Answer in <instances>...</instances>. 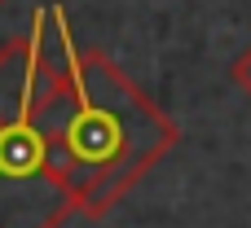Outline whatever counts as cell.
Here are the masks:
<instances>
[{
    "instance_id": "obj_1",
    "label": "cell",
    "mask_w": 251,
    "mask_h": 228,
    "mask_svg": "<svg viewBox=\"0 0 251 228\" xmlns=\"http://www.w3.org/2000/svg\"><path fill=\"white\" fill-rule=\"evenodd\" d=\"M176 141L181 127L101 48H79L71 66V105L62 114L79 220H101L119 207L146 171L176 149Z\"/></svg>"
},
{
    "instance_id": "obj_4",
    "label": "cell",
    "mask_w": 251,
    "mask_h": 228,
    "mask_svg": "<svg viewBox=\"0 0 251 228\" xmlns=\"http://www.w3.org/2000/svg\"><path fill=\"white\" fill-rule=\"evenodd\" d=\"M234 83H238V88L251 97V44L238 53V62H234Z\"/></svg>"
},
{
    "instance_id": "obj_5",
    "label": "cell",
    "mask_w": 251,
    "mask_h": 228,
    "mask_svg": "<svg viewBox=\"0 0 251 228\" xmlns=\"http://www.w3.org/2000/svg\"><path fill=\"white\" fill-rule=\"evenodd\" d=\"M0 4H4V0H0Z\"/></svg>"
},
{
    "instance_id": "obj_2",
    "label": "cell",
    "mask_w": 251,
    "mask_h": 228,
    "mask_svg": "<svg viewBox=\"0 0 251 228\" xmlns=\"http://www.w3.org/2000/svg\"><path fill=\"white\" fill-rule=\"evenodd\" d=\"M62 114L0 119V228H62L79 215Z\"/></svg>"
},
{
    "instance_id": "obj_3",
    "label": "cell",
    "mask_w": 251,
    "mask_h": 228,
    "mask_svg": "<svg viewBox=\"0 0 251 228\" xmlns=\"http://www.w3.org/2000/svg\"><path fill=\"white\" fill-rule=\"evenodd\" d=\"M79 48L62 4L31 18L26 35L0 44V119H44L71 97V66Z\"/></svg>"
}]
</instances>
